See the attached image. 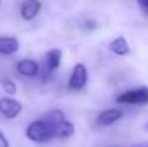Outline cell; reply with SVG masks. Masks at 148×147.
Segmentation results:
<instances>
[{"label": "cell", "instance_id": "cell-9", "mask_svg": "<svg viewBox=\"0 0 148 147\" xmlns=\"http://www.w3.org/2000/svg\"><path fill=\"white\" fill-rule=\"evenodd\" d=\"M108 49L118 56H125L130 53V45L124 36H118V38L112 39L108 45Z\"/></svg>", "mask_w": 148, "mask_h": 147}, {"label": "cell", "instance_id": "cell-11", "mask_svg": "<svg viewBox=\"0 0 148 147\" xmlns=\"http://www.w3.org/2000/svg\"><path fill=\"white\" fill-rule=\"evenodd\" d=\"M1 87H3L4 92H7L9 95H13V94H16V90H17V87H16L14 81H12L10 78H3V79H1Z\"/></svg>", "mask_w": 148, "mask_h": 147}, {"label": "cell", "instance_id": "cell-2", "mask_svg": "<svg viewBox=\"0 0 148 147\" xmlns=\"http://www.w3.org/2000/svg\"><path fill=\"white\" fill-rule=\"evenodd\" d=\"M118 104L125 105H145L148 104V87H137L132 90H128L115 98Z\"/></svg>", "mask_w": 148, "mask_h": 147}, {"label": "cell", "instance_id": "cell-4", "mask_svg": "<svg viewBox=\"0 0 148 147\" xmlns=\"http://www.w3.org/2000/svg\"><path fill=\"white\" fill-rule=\"evenodd\" d=\"M22 111V102L12 97H0V114L9 120L16 118Z\"/></svg>", "mask_w": 148, "mask_h": 147}, {"label": "cell", "instance_id": "cell-1", "mask_svg": "<svg viewBox=\"0 0 148 147\" xmlns=\"http://www.w3.org/2000/svg\"><path fill=\"white\" fill-rule=\"evenodd\" d=\"M75 126L65 118L63 111L50 110L42 118L32 121L26 128V137L33 143H48L53 139L73 136Z\"/></svg>", "mask_w": 148, "mask_h": 147}, {"label": "cell", "instance_id": "cell-6", "mask_svg": "<svg viewBox=\"0 0 148 147\" xmlns=\"http://www.w3.org/2000/svg\"><path fill=\"white\" fill-rule=\"evenodd\" d=\"M16 71L19 75L26 78H33L40 74V65L33 59H22L16 65Z\"/></svg>", "mask_w": 148, "mask_h": 147}, {"label": "cell", "instance_id": "cell-10", "mask_svg": "<svg viewBox=\"0 0 148 147\" xmlns=\"http://www.w3.org/2000/svg\"><path fill=\"white\" fill-rule=\"evenodd\" d=\"M19 41L13 36H1L0 38V53L1 55H13L19 50Z\"/></svg>", "mask_w": 148, "mask_h": 147}, {"label": "cell", "instance_id": "cell-3", "mask_svg": "<svg viewBox=\"0 0 148 147\" xmlns=\"http://www.w3.org/2000/svg\"><path fill=\"white\" fill-rule=\"evenodd\" d=\"M88 82V69L84 63H76L72 69V74L69 77L68 88L72 91H81L86 87Z\"/></svg>", "mask_w": 148, "mask_h": 147}, {"label": "cell", "instance_id": "cell-7", "mask_svg": "<svg viewBox=\"0 0 148 147\" xmlns=\"http://www.w3.org/2000/svg\"><path fill=\"white\" fill-rule=\"evenodd\" d=\"M42 9V3L36 0H26L20 4V16L25 20H32L35 19Z\"/></svg>", "mask_w": 148, "mask_h": 147}, {"label": "cell", "instance_id": "cell-15", "mask_svg": "<svg viewBox=\"0 0 148 147\" xmlns=\"http://www.w3.org/2000/svg\"><path fill=\"white\" fill-rule=\"evenodd\" d=\"M144 128H145V130H147V131H148V123H145V126H144Z\"/></svg>", "mask_w": 148, "mask_h": 147}, {"label": "cell", "instance_id": "cell-13", "mask_svg": "<svg viewBox=\"0 0 148 147\" xmlns=\"http://www.w3.org/2000/svg\"><path fill=\"white\" fill-rule=\"evenodd\" d=\"M0 147H10L7 139H6V136H4L1 131H0Z\"/></svg>", "mask_w": 148, "mask_h": 147}, {"label": "cell", "instance_id": "cell-12", "mask_svg": "<svg viewBox=\"0 0 148 147\" xmlns=\"http://www.w3.org/2000/svg\"><path fill=\"white\" fill-rule=\"evenodd\" d=\"M137 6L140 7V10L143 12V14L148 16V0H140L137 3Z\"/></svg>", "mask_w": 148, "mask_h": 147}, {"label": "cell", "instance_id": "cell-8", "mask_svg": "<svg viewBox=\"0 0 148 147\" xmlns=\"http://www.w3.org/2000/svg\"><path fill=\"white\" fill-rule=\"evenodd\" d=\"M122 117V111L118 108H108L105 111H102L97 118V124L99 126H111L114 123H116L118 120H121Z\"/></svg>", "mask_w": 148, "mask_h": 147}, {"label": "cell", "instance_id": "cell-14", "mask_svg": "<svg viewBox=\"0 0 148 147\" xmlns=\"http://www.w3.org/2000/svg\"><path fill=\"white\" fill-rule=\"evenodd\" d=\"M134 147H148V143H143V144H137Z\"/></svg>", "mask_w": 148, "mask_h": 147}, {"label": "cell", "instance_id": "cell-5", "mask_svg": "<svg viewBox=\"0 0 148 147\" xmlns=\"http://www.w3.org/2000/svg\"><path fill=\"white\" fill-rule=\"evenodd\" d=\"M62 62V50L60 49H50L45 53V58H43V69H40V72L43 71L45 72V77L46 78L48 75H50L53 71H56L59 68Z\"/></svg>", "mask_w": 148, "mask_h": 147}]
</instances>
